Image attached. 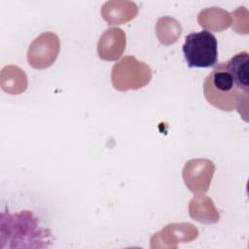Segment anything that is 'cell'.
<instances>
[{
  "mask_svg": "<svg viewBox=\"0 0 249 249\" xmlns=\"http://www.w3.org/2000/svg\"><path fill=\"white\" fill-rule=\"evenodd\" d=\"M59 40L53 32H45L38 36L28 50V62L36 69L51 66L57 57Z\"/></svg>",
  "mask_w": 249,
  "mask_h": 249,
  "instance_id": "277c9868",
  "label": "cell"
},
{
  "mask_svg": "<svg viewBox=\"0 0 249 249\" xmlns=\"http://www.w3.org/2000/svg\"><path fill=\"white\" fill-rule=\"evenodd\" d=\"M182 51L190 68H209L218 60L217 39L207 30L187 35Z\"/></svg>",
  "mask_w": 249,
  "mask_h": 249,
  "instance_id": "7a4b0ae2",
  "label": "cell"
},
{
  "mask_svg": "<svg viewBox=\"0 0 249 249\" xmlns=\"http://www.w3.org/2000/svg\"><path fill=\"white\" fill-rule=\"evenodd\" d=\"M151 77L150 67L131 55H127L116 63L111 74L114 88L122 91L142 88L150 82Z\"/></svg>",
  "mask_w": 249,
  "mask_h": 249,
  "instance_id": "3957f363",
  "label": "cell"
},
{
  "mask_svg": "<svg viewBox=\"0 0 249 249\" xmlns=\"http://www.w3.org/2000/svg\"><path fill=\"white\" fill-rule=\"evenodd\" d=\"M215 166L208 160H192L184 167L183 177L188 188L195 194L201 195L208 190Z\"/></svg>",
  "mask_w": 249,
  "mask_h": 249,
  "instance_id": "5b68a950",
  "label": "cell"
},
{
  "mask_svg": "<svg viewBox=\"0 0 249 249\" xmlns=\"http://www.w3.org/2000/svg\"><path fill=\"white\" fill-rule=\"evenodd\" d=\"M227 67L232 75L237 87L241 90L248 91V53L241 52L233 55L230 60L226 61Z\"/></svg>",
  "mask_w": 249,
  "mask_h": 249,
  "instance_id": "52a82bcc",
  "label": "cell"
},
{
  "mask_svg": "<svg viewBox=\"0 0 249 249\" xmlns=\"http://www.w3.org/2000/svg\"><path fill=\"white\" fill-rule=\"evenodd\" d=\"M111 46L102 59L116 60L118 59L125 47V35L120 28H109L100 37L98 42V49Z\"/></svg>",
  "mask_w": 249,
  "mask_h": 249,
  "instance_id": "8992f818",
  "label": "cell"
},
{
  "mask_svg": "<svg viewBox=\"0 0 249 249\" xmlns=\"http://www.w3.org/2000/svg\"><path fill=\"white\" fill-rule=\"evenodd\" d=\"M245 92L248 91L241 90L237 87L226 61L218 64L207 75L203 83L205 99L222 111H233L240 96Z\"/></svg>",
  "mask_w": 249,
  "mask_h": 249,
  "instance_id": "6da1fadb",
  "label": "cell"
}]
</instances>
